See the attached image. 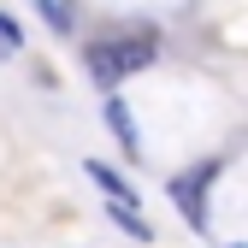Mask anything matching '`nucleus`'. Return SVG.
Here are the masks:
<instances>
[{
  "label": "nucleus",
  "instance_id": "nucleus-7",
  "mask_svg": "<svg viewBox=\"0 0 248 248\" xmlns=\"http://www.w3.org/2000/svg\"><path fill=\"white\" fill-rule=\"evenodd\" d=\"M42 12H47V24L59 30V36H71V12L59 6V0H42Z\"/></svg>",
  "mask_w": 248,
  "mask_h": 248
},
{
  "label": "nucleus",
  "instance_id": "nucleus-1",
  "mask_svg": "<svg viewBox=\"0 0 248 248\" xmlns=\"http://www.w3.org/2000/svg\"><path fill=\"white\" fill-rule=\"evenodd\" d=\"M213 183H219V160H201V166L171 177V201L183 207V219H189L195 231H207V189Z\"/></svg>",
  "mask_w": 248,
  "mask_h": 248
},
{
  "label": "nucleus",
  "instance_id": "nucleus-6",
  "mask_svg": "<svg viewBox=\"0 0 248 248\" xmlns=\"http://www.w3.org/2000/svg\"><path fill=\"white\" fill-rule=\"evenodd\" d=\"M24 47V30H18V18L12 12H0V53H18Z\"/></svg>",
  "mask_w": 248,
  "mask_h": 248
},
{
  "label": "nucleus",
  "instance_id": "nucleus-4",
  "mask_svg": "<svg viewBox=\"0 0 248 248\" xmlns=\"http://www.w3.org/2000/svg\"><path fill=\"white\" fill-rule=\"evenodd\" d=\"M107 124L118 130V142H124V148H136V124H130V107H124V101H112V107H107Z\"/></svg>",
  "mask_w": 248,
  "mask_h": 248
},
{
  "label": "nucleus",
  "instance_id": "nucleus-3",
  "mask_svg": "<svg viewBox=\"0 0 248 248\" xmlns=\"http://www.w3.org/2000/svg\"><path fill=\"white\" fill-rule=\"evenodd\" d=\"M83 171H89V177H95V183H101V189H107L112 201H124V207H136V195H130V183H124V177H118L112 166H101V160H89Z\"/></svg>",
  "mask_w": 248,
  "mask_h": 248
},
{
  "label": "nucleus",
  "instance_id": "nucleus-8",
  "mask_svg": "<svg viewBox=\"0 0 248 248\" xmlns=\"http://www.w3.org/2000/svg\"><path fill=\"white\" fill-rule=\"evenodd\" d=\"M236 248H242V242H236Z\"/></svg>",
  "mask_w": 248,
  "mask_h": 248
},
{
  "label": "nucleus",
  "instance_id": "nucleus-2",
  "mask_svg": "<svg viewBox=\"0 0 248 248\" xmlns=\"http://www.w3.org/2000/svg\"><path fill=\"white\" fill-rule=\"evenodd\" d=\"M154 53H160V42H154L148 30H136V36H118V42H107V59H112V71H118V77H130V71L154 65Z\"/></svg>",
  "mask_w": 248,
  "mask_h": 248
},
{
  "label": "nucleus",
  "instance_id": "nucleus-5",
  "mask_svg": "<svg viewBox=\"0 0 248 248\" xmlns=\"http://www.w3.org/2000/svg\"><path fill=\"white\" fill-rule=\"evenodd\" d=\"M112 219H118V225H124V231H130V236H142V242H148V236H154V231H148V219H142V213H136V207H124V201H118V207H112Z\"/></svg>",
  "mask_w": 248,
  "mask_h": 248
}]
</instances>
